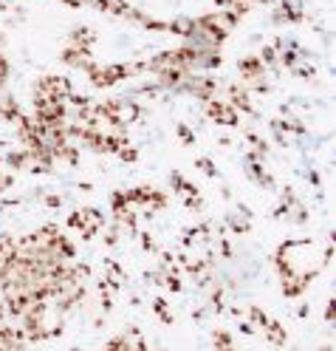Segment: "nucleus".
<instances>
[{"mask_svg":"<svg viewBox=\"0 0 336 351\" xmlns=\"http://www.w3.org/2000/svg\"><path fill=\"white\" fill-rule=\"evenodd\" d=\"M207 114H209L215 122H220V125H237V114L232 111L229 105H223V102H209Z\"/></svg>","mask_w":336,"mask_h":351,"instance_id":"1","label":"nucleus"},{"mask_svg":"<svg viewBox=\"0 0 336 351\" xmlns=\"http://www.w3.org/2000/svg\"><path fill=\"white\" fill-rule=\"evenodd\" d=\"M263 332H266V337H268V343H274V346H285L288 343V337H285V328L272 317L266 326H263Z\"/></svg>","mask_w":336,"mask_h":351,"instance_id":"2","label":"nucleus"},{"mask_svg":"<svg viewBox=\"0 0 336 351\" xmlns=\"http://www.w3.org/2000/svg\"><path fill=\"white\" fill-rule=\"evenodd\" d=\"M260 71H263V62H260V60H255V57L240 60V74H243V77H257Z\"/></svg>","mask_w":336,"mask_h":351,"instance_id":"3","label":"nucleus"},{"mask_svg":"<svg viewBox=\"0 0 336 351\" xmlns=\"http://www.w3.org/2000/svg\"><path fill=\"white\" fill-rule=\"evenodd\" d=\"M96 3H99L102 9H107V12H114V14H133L125 0H96Z\"/></svg>","mask_w":336,"mask_h":351,"instance_id":"4","label":"nucleus"},{"mask_svg":"<svg viewBox=\"0 0 336 351\" xmlns=\"http://www.w3.org/2000/svg\"><path fill=\"white\" fill-rule=\"evenodd\" d=\"M212 343H215V351H235V343H232L229 332H215Z\"/></svg>","mask_w":336,"mask_h":351,"instance_id":"5","label":"nucleus"},{"mask_svg":"<svg viewBox=\"0 0 336 351\" xmlns=\"http://www.w3.org/2000/svg\"><path fill=\"white\" fill-rule=\"evenodd\" d=\"M153 306H155V315H159V320H161V323H167V326H172V323H175V317L170 315L167 303H164L161 298H155V300H153Z\"/></svg>","mask_w":336,"mask_h":351,"instance_id":"6","label":"nucleus"},{"mask_svg":"<svg viewBox=\"0 0 336 351\" xmlns=\"http://www.w3.org/2000/svg\"><path fill=\"white\" fill-rule=\"evenodd\" d=\"M102 351H130V340H127L125 335H119V337H114V340H107V346H105Z\"/></svg>","mask_w":336,"mask_h":351,"instance_id":"7","label":"nucleus"},{"mask_svg":"<svg viewBox=\"0 0 336 351\" xmlns=\"http://www.w3.org/2000/svg\"><path fill=\"white\" fill-rule=\"evenodd\" d=\"M6 77H9V65H6V60L0 57V85L6 82Z\"/></svg>","mask_w":336,"mask_h":351,"instance_id":"8","label":"nucleus"},{"mask_svg":"<svg viewBox=\"0 0 336 351\" xmlns=\"http://www.w3.org/2000/svg\"><path fill=\"white\" fill-rule=\"evenodd\" d=\"M178 136H181L187 145L192 142V134H190V128H187V125H181V128H178Z\"/></svg>","mask_w":336,"mask_h":351,"instance_id":"9","label":"nucleus"},{"mask_svg":"<svg viewBox=\"0 0 336 351\" xmlns=\"http://www.w3.org/2000/svg\"><path fill=\"white\" fill-rule=\"evenodd\" d=\"M122 159H125V162H136V150H133V147H125V150H122Z\"/></svg>","mask_w":336,"mask_h":351,"instance_id":"10","label":"nucleus"},{"mask_svg":"<svg viewBox=\"0 0 336 351\" xmlns=\"http://www.w3.org/2000/svg\"><path fill=\"white\" fill-rule=\"evenodd\" d=\"M333 317H336V300H331V303H328V312H325V320H328V323H331Z\"/></svg>","mask_w":336,"mask_h":351,"instance_id":"11","label":"nucleus"},{"mask_svg":"<svg viewBox=\"0 0 336 351\" xmlns=\"http://www.w3.org/2000/svg\"><path fill=\"white\" fill-rule=\"evenodd\" d=\"M198 167H204V170H207L209 176H215V167H212V165H209L207 159H198Z\"/></svg>","mask_w":336,"mask_h":351,"instance_id":"12","label":"nucleus"},{"mask_svg":"<svg viewBox=\"0 0 336 351\" xmlns=\"http://www.w3.org/2000/svg\"><path fill=\"white\" fill-rule=\"evenodd\" d=\"M12 184V176H3V173H0V190H6Z\"/></svg>","mask_w":336,"mask_h":351,"instance_id":"13","label":"nucleus"},{"mask_svg":"<svg viewBox=\"0 0 336 351\" xmlns=\"http://www.w3.org/2000/svg\"><path fill=\"white\" fill-rule=\"evenodd\" d=\"M240 332H243V335H255V328H252L249 323H240Z\"/></svg>","mask_w":336,"mask_h":351,"instance_id":"14","label":"nucleus"},{"mask_svg":"<svg viewBox=\"0 0 336 351\" xmlns=\"http://www.w3.org/2000/svg\"><path fill=\"white\" fill-rule=\"evenodd\" d=\"M3 315H6V306H3V300H0V320H3Z\"/></svg>","mask_w":336,"mask_h":351,"instance_id":"15","label":"nucleus"},{"mask_svg":"<svg viewBox=\"0 0 336 351\" xmlns=\"http://www.w3.org/2000/svg\"><path fill=\"white\" fill-rule=\"evenodd\" d=\"M215 3H218V6H229V3H232V0H215Z\"/></svg>","mask_w":336,"mask_h":351,"instance_id":"16","label":"nucleus"},{"mask_svg":"<svg viewBox=\"0 0 336 351\" xmlns=\"http://www.w3.org/2000/svg\"><path fill=\"white\" fill-rule=\"evenodd\" d=\"M65 3H71V6H79V3H82V0H65Z\"/></svg>","mask_w":336,"mask_h":351,"instance_id":"17","label":"nucleus"},{"mask_svg":"<svg viewBox=\"0 0 336 351\" xmlns=\"http://www.w3.org/2000/svg\"><path fill=\"white\" fill-rule=\"evenodd\" d=\"M0 9H6V0H0Z\"/></svg>","mask_w":336,"mask_h":351,"instance_id":"18","label":"nucleus"},{"mask_svg":"<svg viewBox=\"0 0 336 351\" xmlns=\"http://www.w3.org/2000/svg\"><path fill=\"white\" fill-rule=\"evenodd\" d=\"M71 351H79V348H71Z\"/></svg>","mask_w":336,"mask_h":351,"instance_id":"19","label":"nucleus"}]
</instances>
